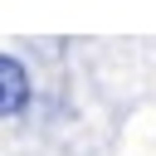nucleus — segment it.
Instances as JSON below:
<instances>
[{"instance_id": "f257e3e1", "label": "nucleus", "mask_w": 156, "mask_h": 156, "mask_svg": "<svg viewBox=\"0 0 156 156\" xmlns=\"http://www.w3.org/2000/svg\"><path fill=\"white\" fill-rule=\"evenodd\" d=\"M29 107V73L20 58L0 54V117H15Z\"/></svg>"}]
</instances>
